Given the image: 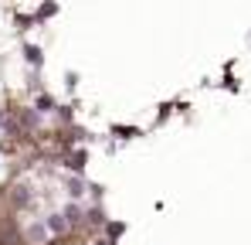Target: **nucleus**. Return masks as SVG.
<instances>
[{"instance_id":"2","label":"nucleus","mask_w":251,"mask_h":245,"mask_svg":"<svg viewBox=\"0 0 251 245\" xmlns=\"http://www.w3.org/2000/svg\"><path fill=\"white\" fill-rule=\"evenodd\" d=\"M0 170H3V157H0Z\"/></svg>"},{"instance_id":"1","label":"nucleus","mask_w":251,"mask_h":245,"mask_svg":"<svg viewBox=\"0 0 251 245\" xmlns=\"http://www.w3.org/2000/svg\"><path fill=\"white\" fill-rule=\"evenodd\" d=\"M48 239V225H34L31 228V242H44Z\"/></svg>"}]
</instances>
